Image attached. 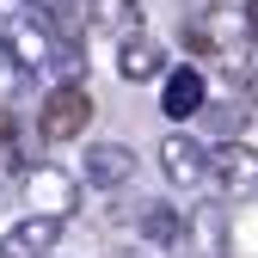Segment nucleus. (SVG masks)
Here are the masks:
<instances>
[{"instance_id":"f257e3e1","label":"nucleus","mask_w":258,"mask_h":258,"mask_svg":"<svg viewBox=\"0 0 258 258\" xmlns=\"http://www.w3.org/2000/svg\"><path fill=\"white\" fill-rule=\"evenodd\" d=\"M0 49H7L13 74H55V61H61V49H68V37H55L37 13H13L7 25H0Z\"/></svg>"},{"instance_id":"f03ea898","label":"nucleus","mask_w":258,"mask_h":258,"mask_svg":"<svg viewBox=\"0 0 258 258\" xmlns=\"http://www.w3.org/2000/svg\"><path fill=\"white\" fill-rule=\"evenodd\" d=\"M86 123H92V92L86 86H49L43 92V105H37V136L43 142H80L86 136Z\"/></svg>"},{"instance_id":"7ed1b4c3","label":"nucleus","mask_w":258,"mask_h":258,"mask_svg":"<svg viewBox=\"0 0 258 258\" xmlns=\"http://www.w3.org/2000/svg\"><path fill=\"white\" fill-rule=\"evenodd\" d=\"M80 209V178L61 166H25V215L43 221H68Z\"/></svg>"},{"instance_id":"20e7f679","label":"nucleus","mask_w":258,"mask_h":258,"mask_svg":"<svg viewBox=\"0 0 258 258\" xmlns=\"http://www.w3.org/2000/svg\"><path fill=\"white\" fill-rule=\"evenodd\" d=\"M209 184L221 190V197H246V190H258V148H246V142L209 148Z\"/></svg>"},{"instance_id":"39448f33","label":"nucleus","mask_w":258,"mask_h":258,"mask_svg":"<svg viewBox=\"0 0 258 258\" xmlns=\"http://www.w3.org/2000/svg\"><path fill=\"white\" fill-rule=\"evenodd\" d=\"M160 172L178 190H197V184H209V148L197 136H184V129H172V136L160 142Z\"/></svg>"},{"instance_id":"423d86ee","label":"nucleus","mask_w":258,"mask_h":258,"mask_svg":"<svg viewBox=\"0 0 258 258\" xmlns=\"http://www.w3.org/2000/svg\"><path fill=\"white\" fill-rule=\"evenodd\" d=\"M160 111H166L172 123H190V117H203L209 111V80H203V68H172L166 80H160Z\"/></svg>"},{"instance_id":"0eeeda50","label":"nucleus","mask_w":258,"mask_h":258,"mask_svg":"<svg viewBox=\"0 0 258 258\" xmlns=\"http://www.w3.org/2000/svg\"><path fill=\"white\" fill-rule=\"evenodd\" d=\"M80 178L92 190H123L129 178H136V148H123V142H86Z\"/></svg>"},{"instance_id":"6e6552de","label":"nucleus","mask_w":258,"mask_h":258,"mask_svg":"<svg viewBox=\"0 0 258 258\" xmlns=\"http://www.w3.org/2000/svg\"><path fill=\"white\" fill-rule=\"evenodd\" d=\"M61 228L68 221H43V215H25L7 228V240H0V258H49L61 246Z\"/></svg>"},{"instance_id":"1a4fd4ad","label":"nucleus","mask_w":258,"mask_h":258,"mask_svg":"<svg viewBox=\"0 0 258 258\" xmlns=\"http://www.w3.org/2000/svg\"><path fill=\"white\" fill-rule=\"evenodd\" d=\"M117 74H123L129 86H148V80H166L172 68H166V49L142 31V37H123V43H117Z\"/></svg>"},{"instance_id":"9d476101","label":"nucleus","mask_w":258,"mask_h":258,"mask_svg":"<svg viewBox=\"0 0 258 258\" xmlns=\"http://www.w3.org/2000/svg\"><path fill=\"white\" fill-rule=\"evenodd\" d=\"M184 221H190V209H172V203H136V234H142L148 246H160V252L184 246Z\"/></svg>"},{"instance_id":"9b49d317","label":"nucleus","mask_w":258,"mask_h":258,"mask_svg":"<svg viewBox=\"0 0 258 258\" xmlns=\"http://www.w3.org/2000/svg\"><path fill=\"white\" fill-rule=\"evenodd\" d=\"M184 246L197 258H228V215H221L215 203H197L184 221Z\"/></svg>"},{"instance_id":"f8f14e48","label":"nucleus","mask_w":258,"mask_h":258,"mask_svg":"<svg viewBox=\"0 0 258 258\" xmlns=\"http://www.w3.org/2000/svg\"><path fill=\"white\" fill-rule=\"evenodd\" d=\"M92 25L117 31V43L123 37H142V0H92Z\"/></svg>"},{"instance_id":"ddd939ff","label":"nucleus","mask_w":258,"mask_h":258,"mask_svg":"<svg viewBox=\"0 0 258 258\" xmlns=\"http://www.w3.org/2000/svg\"><path fill=\"white\" fill-rule=\"evenodd\" d=\"M246 117H252V111H246L240 99H228V105H209V111H203V123H209L215 148H221V142H240V136H246Z\"/></svg>"},{"instance_id":"4468645a","label":"nucleus","mask_w":258,"mask_h":258,"mask_svg":"<svg viewBox=\"0 0 258 258\" xmlns=\"http://www.w3.org/2000/svg\"><path fill=\"white\" fill-rule=\"evenodd\" d=\"M228 80L240 86V105H258V61H234Z\"/></svg>"},{"instance_id":"2eb2a0df","label":"nucleus","mask_w":258,"mask_h":258,"mask_svg":"<svg viewBox=\"0 0 258 258\" xmlns=\"http://www.w3.org/2000/svg\"><path fill=\"white\" fill-rule=\"evenodd\" d=\"M240 13H246V25H252V37H258V0H246Z\"/></svg>"}]
</instances>
